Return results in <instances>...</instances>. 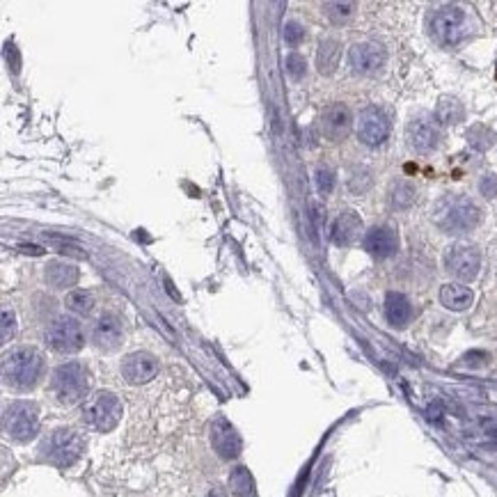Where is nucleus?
<instances>
[{"mask_svg":"<svg viewBox=\"0 0 497 497\" xmlns=\"http://www.w3.org/2000/svg\"><path fill=\"white\" fill-rule=\"evenodd\" d=\"M413 317V305L406 298L404 293L399 291H390L385 296V319L390 326L395 328H404Z\"/></svg>","mask_w":497,"mask_h":497,"instance_id":"20","label":"nucleus"},{"mask_svg":"<svg viewBox=\"0 0 497 497\" xmlns=\"http://www.w3.org/2000/svg\"><path fill=\"white\" fill-rule=\"evenodd\" d=\"M83 449H85V440L81 438V433H76L74 429H55L41 442L39 451L48 463L69 468L81 458Z\"/></svg>","mask_w":497,"mask_h":497,"instance_id":"6","label":"nucleus"},{"mask_svg":"<svg viewBox=\"0 0 497 497\" xmlns=\"http://www.w3.org/2000/svg\"><path fill=\"white\" fill-rule=\"evenodd\" d=\"M431 220L442 234H468L482 223V208L468 195H442L433 204Z\"/></svg>","mask_w":497,"mask_h":497,"instance_id":"1","label":"nucleus"},{"mask_svg":"<svg viewBox=\"0 0 497 497\" xmlns=\"http://www.w3.org/2000/svg\"><path fill=\"white\" fill-rule=\"evenodd\" d=\"M5 58H7V65H10L12 72L19 74L21 72V60H19V51H16L14 44H7L5 46Z\"/></svg>","mask_w":497,"mask_h":497,"instance_id":"34","label":"nucleus"},{"mask_svg":"<svg viewBox=\"0 0 497 497\" xmlns=\"http://www.w3.org/2000/svg\"><path fill=\"white\" fill-rule=\"evenodd\" d=\"M435 119L440 121V124H460V121L465 119V106L460 103V99L456 97H440L438 106H435Z\"/></svg>","mask_w":497,"mask_h":497,"instance_id":"23","label":"nucleus"},{"mask_svg":"<svg viewBox=\"0 0 497 497\" xmlns=\"http://www.w3.org/2000/svg\"><path fill=\"white\" fill-rule=\"evenodd\" d=\"M303 39H305V28L298 21H289L284 25V41L289 44V46H298Z\"/></svg>","mask_w":497,"mask_h":497,"instance_id":"31","label":"nucleus"},{"mask_svg":"<svg viewBox=\"0 0 497 497\" xmlns=\"http://www.w3.org/2000/svg\"><path fill=\"white\" fill-rule=\"evenodd\" d=\"M67 310H72L74 314H81V317H87L94 310V296L85 289H72L65 298Z\"/></svg>","mask_w":497,"mask_h":497,"instance_id":"26","label":"nucleus"},{"mask_svg":"<svg viewBox=\"0 0 497 497\" xmlns=\"http://www.w3.org/2000/svg\"><path fill=\"white\" fill-rule=\"evenodd\" d=\"M362 234V218L355 211H342L333 223V230H330V241L339 248L353 246V243L360 239Z\"/></svg>","mask_w":497,"mask_h":497,"instance_id":"18","label":"nucleus"},{"mask_svg":"<svg viewBox=\"0 0 497 497\" xmlns=\"http://www.w3.org/2000/svg\"><path fill=\"white\" fill-rule=\"evenodd\" d=\"M468 143L470 147H475L477 152H486L491 150L493 143H495V133L493 128H488L486 124H472L468 128Z\"/></svg>","mask_w":497,"mask_h":497,"instance_id":"27","label":"nucleus"},{"mask_svg":"<svg viewBox=\"0 0 497 497\" xmlns=\"http://www.w3.org/2000/svg\"><path fill=\"white\" fill-rule=\"evenodd\" d=\"M121 420V401L112 392H97L85 404V422L99 433H110Z\"/></svg>","mask_w":497,"mask_h":497,"instance_id":"7","label":"nucleus"},{"mask_svg":"<svg viewBox=\"0 0 497 497\" xmlns=\"http://www.w3.org/2000/svg\"><path fill=\"white\" fill-rule=\"evenodd\" d=\"M339 58H342V44L337 39H321L319 51H317V69L319 74L330 76L335 74L339 67Z\"/></svg>","mask_w":497,"mask_h":497,"instance_id":"22","label":"nucleus"},{"mask_svg":"<svg viewBox=\"0 0 497 497\" xmlns=\"http://www.w3.org/2000/svg\"><path fill=\"white\" fill-rule=\"evenodd\" d=\"M444 268L460 282H472L482 268V252L472 243H456L444 252Z\"/></svg>","mask_w":497,"mask_h":497,"instance_id":"8","label":"nucleus"},{"mask_svg":"<svg viewBox=\"0 0 497 497\" xmlns=\"http://www.w3.org/2000/svg\"><path fill=\"white\" fill-rule=\"evenodd\" d=\"M353 131V112L344 103H333L321 112V133H324L328 140L342 143L348 138V133Z\"/></svg>","mask_w":497,"mask_h":497,"instance_id":"13","label":"nucleus"},{"mask_svg":"<svg viewBox=\"0 0 497 497\" xmlns=\"http://www.w3.org/2000/svg\"><path fill=\"white\" fill-rule=\"evenodd\" d=\"M44 280H46L53 289H72L81 280V270L76 264L65 259L48 261L46 270H44Z\"/></svg>","mask_w":497,"mask_h":497,"instance_id":"19","label":"nucleus"},{"mask_svg":"<svg viewBox=\"0 0 497 497\" xmlns=\"http://www.w3.org/2000/svg\"><path fill=\"white\" fill-rule=\"evenodd\" d=\"M390 119L387 115L376 106H369L360 112L357 117V138L362 145L378 147L390 138Z\"/></svg>","mask_w":497,"mask_h":497,"instance_id":"11","label":"nucleus"},{"mask_svg":"<svg viewBox=\"0 0 497 497\" xmlns=\"http://www.w3.org/2000/svg\"><path fill=\"white\" fill-rule=\"evenodd\" d=\"M211 447L223 460L237 458L241 454V449H243L241 435L237 433V429H234V426L225 420L223 415H218L216 420L211 422Z\"/></svg>","mask_w":497,"mask_h":497,"instance_id":"14","label":"nucleus"},{"mask_svg":"<svg viewBox=\"0 0 497 497\" xmlns=\"http://www.w3.org/2000/svg\"><path fill=\"white\" fill-rule=\"evenodd\" d=\"M429 32L440 46H454L470 34V19L465 10L456 5H444L429 16Z\"/></svg>","mask_w":497,"mask_h":497,"instance_id":"4","label":"nucleus"},{"mask_svg":"<svg viewBox=\"0 0 497 497\" xmlns=\"http://www.w3.org/2000/svg\"><path fill=\"white\" fill-rule=\"evenodd\" d=\"M90 339L92 344L99 348L103 353H112L117 351L124 342V330H121V321L115 317V314H101V317L92 324L90 330Z\"/></svg>","mask_w":497,"mask_h":497,"instance_id":"12","label":"nucleus"},{"mask_svg":"<svg viewBox=\"0 0 497 497\" xmlns=\"http://www.w3.org/2000/svg\"><path fill=\"white\" fill-rule=\"evenodd\" d=\"M156 373H159V357L147 351L131 353L121 360V376L131 385H145L156 378Z\"/></svg>","mask_w":497,"mask_h":497,"instance_id":"15","label":"nucleus"},{"mask_svg":"<svg viewBox=\"0 0 497 497\" xmlns=\"http://www.w3.org/2000/svg\"><path fill=\"white\" fill-rule=\"evenodd\" d=\"M324 10H326V16H328L330 21L342 23V21H346L348 16L353 14L355 5L353 3H326Z\"/></svg>","mask_w":497,"mask_h":497,"instance_id":"28","label":"nucleus"},{"mask_svg":"<svg viewBox=\"0 0 497 497\" xmlns=\"http://www.w3.org/2000/svg\"><path fill=\"white\" fill-rule=\"evenodd\" d=\"M3 431L14 442H30L39 433V408L32 401H14L3 413Z\"/></svg>","mask_w":497,"mask_h":497,"instance_id":"5","label":"nucleus"},{"mask_svg":"<svg viewBox=\"0 0 497 497\" xmlns=\"http://www.w3.org/2000/svg\"><path fill=\"white\" fill-rule=\"evenodd\" d=\"M206 497H227V495H225V491H223V488H211V491H208V495Z\"/></svg>","mask_w":497,"mask_h":497,"instance_id":"35","label":"nucleus"},{"mask_svg":"<svg viewBox=\"0 0 497 497\" xmlns=\"http://www.w3.org/2000/svg\"><path fill=\"white\" fill-rule=\"evenodd\" d=\"M46 344L62 355L78 353L85 344L81 321L74 317H58L46 330Z\"/></svg>","mask_w":497,"mask_h":497,"instance_id":"9","label":"nucleus"},{"mask_svg":"<svg viewBox=\"0 0 497 497\" xmlns=\"http://www.w3.org/2000/svg\"><path fill=\"white\" fill-rule=\"evenodd\" d=\"M417 199V188L406 179H397L390 186V204L395 208H411Z\"/></svg>","mask_w":497,"mask_h":497,"instance_id":"24","label":"nucleus"},{"mask_svg":"<svg viewBox=\"0 0 497 497\" xmlns=\"http://www.w3.org/2000/svg\"><path fill=\"white\" fill-rule=\"evenodd\" d=\"M362 246L369 255L378 259H387L392 255H397L399 250V234L392 227H373L364 234Z\"/></svg>","mask_w":497,"mask_h":497,"instance_id":"17","label":"nucleus"},{"mask_svg":"<svg viewBox=\"0 0 497 497\" xmlns=\"http://www.w3.org/2000/svg\"><path fill=\"white\" fill-rule=\"evenodd\" d=\"M317 188L321 190V193L324 195H328V193H333V188H335V172L330 170V168H319L317 170Z\"/></svg>","mask_w":497,"mask_h":497,"instance_id":"30","label":"nucleus"},{"mask_svg":"<svg viewBox=\"0 0 497 497\" xmlns=\"http://www.w3.org/2000/svg\"><path fill=\"white\" fill-rule=\"evenodd\" d=\"M479 193L486 199L497 197V174H484V177L479 179Z\"/></svg>","mask_w":497,"mask_h":497,"instance_id":"32","label":"nucleus"},{"mask_svg":"<svg viewBox=\"0 0 497 497\" xmlns=\"http://www.w3.org/2000/svg\"><path fill=\"white\" fill-rule=\"evenodd\" d=\"M475 300V293L470 286L458 284V282H449L440 289V303L451 312H465Z\"/></svg>","mask_w":497,"mask_h":497,"instance_id":"21","label":"nucleus"},{"mask_svg":"<svg viewBox=\"0 0 497 497\" xmlns=\"http://www.w3.org/2000/svg\"><path fill=\"white\" fill-rule=\"evenodd\" d=\"M87 390H90V376L83 364L76 360L60 364L51 376V392L62 406H74L83 401Z\"/></svg>","mask_w":497,"mask_h":497,"instance_id":"3","label":"nucleus"},{"mask_svg":"<svg viewBox=\"0 0 497 497\" xmlns=\"http://www.w3.org/2000/svg\"><path fill=\"white\" fill-rule=\"evenodd\" d=\"M14 333H16V319H14V312L12 310H3V344H7L10 342V339L14 337Z\"/></svg>","mask_w":497,"mask_h":497,"instance_id":"33","label":"nucleus"},{"mask_svg":"<svg viewBox=\"0 0 497 497\" xmlns=\"http://www.w3.org/2000/svg\"><path fill=\"white\" fill-rule=\"evenodd\" d=\"M387 62L385 48L376 41H360L353 44L351 51H348V65H351V72L357 76H373L378 74Z\"/></svg>","mask_w":497,"mask_h":497,"instance_id":"10","label":"nucleus"},{"mask_svg":"<svg viewBox=\"0 0 497 497\" xmlns=\"http://www.w3.org/2000/svg\"><path fill=\"white\" fill-rule=\"evenodd\" d=\"M408 147L417 154H431L440 145V128L429 117H415L406 128Z\"/></svg>","mask_w":497,"mask_h":497,"instance_id":"16","label":"nucleus"},{"mask_svg":"<svg viewBox=\"0 0 497 497\" xmlns=\"http://www.w3.org/2000/svg\"><path fill=\"white\" fill-rule=\"evenodd\" d=\"M230 491L234 497H255V479H252L248 468H234L230 475Z\"/></svg>","mask_w":497,"mask_h":497,"instance_id":"25","label":"nucleus"},{"mask_svg":"<svg viewBox=\"0 0 497 497\" xmlns=\"http://www.w3.org/2000/svg\"><path fill=\"white\" fill-rule=\"evenodd\" d=\"M284 69H286V74L293 78V81H300V78H305V74H307V62H305L303 55L291 53L289 58H286Z\"/></svg>","mask_w":497,"mask_h":497,"instance_id":"29","label":"nucleus"},{"mask_svg":"<svg viewBox=\"0 0 497 497\" xmlns=\"http://www.w3.org/2000/svg\"><path fill=\"white\" fill-rule=\"evenodd\" d=\"M44 373V355L37 348L21 346L3 357V380L7 387L28 392L39 383Z\"/></svg>","mask_w":497,"mask_h":497,"instance_id":"2","label":"nucleus"}]
</instances>
